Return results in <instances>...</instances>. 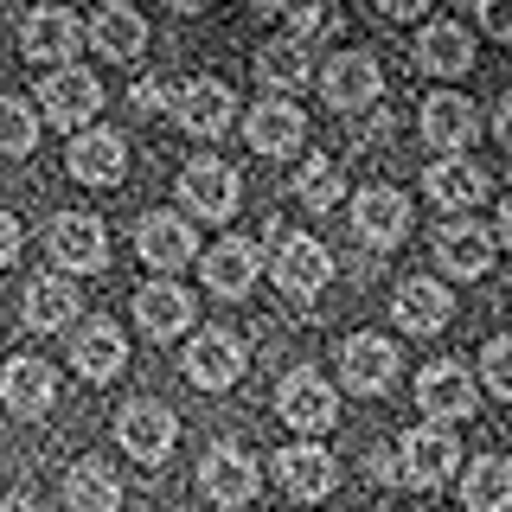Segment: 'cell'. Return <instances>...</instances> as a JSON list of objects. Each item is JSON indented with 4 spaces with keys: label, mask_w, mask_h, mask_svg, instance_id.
<instances>
[{
    "label": "cell",
    "mask_w": 512,
    "mask_h": 512,
    "mask_svg": "<svg viewBox=\"0 0 512 512\" xmlns=\"http://www.w3.org/2000/svg\"><path fill=\"white\" fill-rule=\"evenodd\" d=\"M39 141V116H32L26 96H0V160H20Z\"/></svg>",
    "instance_id": "obj_35"
},
{
    "label": "cell",
    "mask_w": 512,
    "mask_h": 512,
    "mask_svg": "<svg viewBox=\"0 0 512 512\" xmlns=\"http://www.w3.org/2000/svg\"><path fill=\"white\" fill-rule=\"evenodd\" d=\"M128 103H135L141 116H160V109H167V103H180V90H173L167 77H141V84L128 90Z\"/></svg>",
    "instance_id": "obj_38"
},
{
    "label": "cell",
    "mask_w": 512,
    "mask_h": 512,
    "mask_svg": "<svg viewBox=\"0 0 512 512\" xmlns=\"http://www.w3.org/2000/svg\"><path fill=\"white\" fill-rule=\"evenodd\" d=\"M352 231L372 250H397L410 237V199L397 186H365L352 192Z\"/></svg>",
    "instance_id": "obj_9"
},
{
    "label": "cell",
    "mask_w": 512,
    "mask_h": 512,
    "mask_svg": "<svg viewBox=\"0 0 512 512\" xmlns=\"http://www.w3.org/2000/svg\"><path fill=\"white\" fill-rule=\"evenodd\" d=\"M116 442L141 461V468H160V461L173 455V442H180V423H173L167 404L135 397V404H122V416H116Z\"/></svg>",
    "instance_id": "obj_4"
},
{
    "label": "cell",
    "mask_w": 512,
    "mask_h": 512,
    "mask_svg": "<svg viewBox=\"0 0 512 512\" xmlns=\"http://www.w3.org/2000/svg\"><path fill=\"white\" fill-rule=\"evenodd\" d=\"M378 13H384V20H410L416 0H378Z\"/></svg>",
    "instance_id": "obj_43"
},
{
    "label": "cell",
    "mask_w": 512,
    "mask_h": 512,
    "mask_svg": "<svg viewBox=\"0 0 512 512\" xmlns=\"http://www.w3.org/2000/svg\"><path fill=\"white\" fill-rule=\"evenodd\" d=\"M45 250L58 256L64 276H96V269L109 263V231H103V218H90V212H58L52 231H45Z\"/></svg>",
    "instance_id": "obj_5"
},
{
    "label": "cell",
    "mask_w": 512,
    "mask_h": 512,
    "mask_svg": "<svg viewBox=\"0 0 512 512\" xmlns=\"http://www.w3.org/2000/svg\"><path fill=\"white\" fill-rule=\"evenodd\" d=\"M461 500H468V512H512V461L480 455L461 480Z\"/></svg>",
    "instance_id": "obj_33"
},
{
    "label": "cell",
    "mask_w": 512,
    "mask_h": 512,
    "mask_svg": "<svg viewBox=\"0 0 512 512\" xmlns=\"http://www.w3.org/2000/svg\"><path fill=\"white\" fill-rule=\"evenodd\" d=\"M397 455H404V487H442V480L461 468V442H455V429H442V423L410 429V436L397 442Z\"/></svg>",
    "instance_id": "obj_15"
},
{
    "label": "cell",
    "mask_w": 512,
    "mask_h": 512,
    "mask_svg": "<svg viewBox=\"0 0 512 512\" xmlns=\"http://www.w3.org/2000/svg\"><path fill=\"white\" fill-rule=\"evenodd\" d=\"M493 135H500V148L512 154V96L500 103V116H493Z\"/></svg>",
    "instance_id": "obj_42"
},
{
    "label": "cell",
    "mask_w": 512,
    "mask_h": 512,
    "mask_svg": "<svg viewBox=\"0 0 512 512\" xmlns=\"http://www.w3.org/2000/svg\"><path fill=\"white\" fill-rule=\"evenodd\" d=\"M0 512H45L39 500H26V493H13V500H0Z\"/></svg>",
    "instance_id": "obj_44"
},
{
    "label": "cell",
    "mask_w": 512,
    "mask_h": 512,
    "mask_svg": "<svg viewBox=\"0 0 512 512\" xmlns=\"http://www.w3.org/2000/svg\"><path fill=\"white\" fill-rule=\"evenodd\" d=\"M173 192H180V205H186V224H192V218L224 224V218L237 212V199H244V180H237V173L224 167L218 154H199V160H186V167H180Z\"/></svg>",
    "instance_id": "obj_1"
},
{
    "label": "cell",
    "mask_w": 512,
    "mask_h": 512,
    "mask_svg": "<svg viewBox=\"0 0 512 512\" xmlns=\"http://www.w3.org/2000/svg\"><path fill=\"white\" fill-rule=\"evenodd\" d=\"M0 397H7L13 416H45L58 404V372L45 359H7V372H0Z\"/></svg>",
    "instance_id": "obj_27"
},
{
    "label": "cell",
    "mask_w": 512,
    "mask_h": 512,
    "mask_svg": "<svg viewBox=\"0 0 512 512\" xmlns=\"http://www.w3.org/2000/svg\"><path fill=\"white\" fill-rule=\"evenodd\" d=\"M269 269H276V288L288 301H314L320 288L333 282V256H327V244L320 237H308V231H282L276 237V256H269Z\"/></svg>",
    "instance_id": "obj_2"
},
{
    "label": "cell",
    "mask_w": 512,
    "mask_h": 512,
    "mask_svg": "<svg viewBox=\"0 0 512 512\" xmlns=\"http://www.w3.org/2000/svg\"><path fill=\"white\" fill-rule=\"evenodd\" d=\"M416 410H429V423H461V416L480 410V391L455 359H436L416 372Z\"/></svg>",
    "instance_id": "obj_13"
},
{
    "label": "cell",
    "mask_w": 512,
    "mask_h": 512,
    "mask_svg": "<svg viewBox=\"0 0 512 512\" xmlns=\"http://www.w3.org/2000/svg\"><path fill=\"white\" fill-rule=\"evenodd\" d=\"M384 90V71L372 52H333V64L320 71V96L333 103V116H352V109H372Z\"/></svg>",
    "instance_id": "obj_14"
},
{
    "label": "cell",
    "mask_w": 512,
    "mask_h": 512,
    "mask_svg": "<svg viewBox=\"0 0 512 512\" xmlns=\"http://www.w3.org/2000/svg\"><path fill=\"white\" fill-rule=\"evenodd\" d=\"M288 186H295V199L308 205V212H340V199H346V173H340L333 154H308Z\"/></svg>",
    "instance_id": "obj_32"
},
{
    "label": "cell",
    "mask_w": 512,
    "mask_h": 512,
    "mask_svg": "<svg viewBox=\"0 0 512 512\" xmlns=\"http://www.w3.org/2000/svg\"><path fill=\"white\" fill-rule=\"evenodd\" d=\"M199 487H205V500H212V506L237 512V506L256 500L263 474H256V461L237 442H212V448H205V461H199Z\"/></svg>",
    "instance_id": "obj_7"
},
{
    "label": "cell",
    "mask_w": 512,
    "mask_h": 512,
    "mask_svg": "<svg viewBox=\"0 0 512 512\" xmlns=\"http://www.w3.org/2000/svg\"><path fill=\"white\" fill-rule=\"evenodd\" d=\"M391 314H397V327H404V333H442L448 314H455V301H448L442 276H410V282H397Z\"/></svg>",
    "instance_id": "obj_23"
},
{
    "label": "cell",
    "mask_w": 512,
    "mask_h": 512,
    "mask_svg": "<svg viewBox=\"0 0 512 512\" xmlns=\"http://www.w3.org/2000/svg\"><path fill=\"white\" fill-rule=\"evenodd\" d=\"M480 384H487L500 404H512V333H493L480 346Z\"/></svg>",
    "instance_id": "obj_37"
},
{
    "label": "cell",
    "mask_w": 512,
    "mask_h": 512,
    "mask_svg": "<svg viewBox=\"0 0 512 512\" xmlns=\"http://www.w3.org/2000/svg\"><path fill=\"white\" fill-rule=\"evenodd\" d=\"M64 506H71V512H116V506H122V480H116V468L84 455L71 474H64Z\"/></svg>",
    "instance_id": "obj_31"
},
{
    "label": "cell",
    "mask_w": 512,
    "mask_h": 512,
    "mask_svg": "<svg viewBox=\"0 0 512 512\" xmlns=\"http://www.w3.org/2000/svg\"><path fill=\"white\" fill-rule=\"evenodd\" d=\"M372 480H391V487H404V455H397V448H372Z\"/></svg>",
    "instance_id": "obj_40"
},
{
    "label": "cell",
    "mask_w": 512,
    "mask_h": 512,
    "mask_svg": "<svg viewBox=\"0 0 512 512\" xmlns=\"http://www.w3.org/2000/svg\"><path fill=\"white\" fill-rule=\"evenodd\" d=\"M135 256L160 276H173V269H186L199 256V231L186 224V212H148L135 224Z\"/></svg>",
    "instance_id": "obj_10"
},
{
    "label": "cell",
    "mask_w": 512,
    "mask_h": 512,
    "mask_svg": "<svg viewBox=\"0 0 512 512\" xmlns=\"http://www.w3.org/2000/svg\"><path fill=\"white\" fill-rule=\"evenodd\" d=\"M436 256H442V276L474 282V276H487V263H493V231L474 224V218H455V224L436 231Z\"/></svg>",
    "instance_id": "obj_22"
},
{
    "label": "cell",
    "mask_w": 512,
    "mask_h": 512,
    "mask_svg": "<svg viewBox=\"0 0 512 512\" xmlns=\"http://www.w3.org/2000/svg\"><path fill=\"white\" fill-rule=\"evenodd\" d=\"M480 26L493 39H512V0H480Z\"/></svg>",
    "instance_id": "obj_39"
},
{
    "label": "cell",
    "mask_w": 512,
    "mask_h": 512,
    "mask_svg": "<svg viewBox=\"0 0 512 512\" xmlns=\"http://www.w3.org/2000/svg\"><path fill=\"white\" fill-rule=\"evenodd\" d=\"M327 32H340V13H327V7H295V13H282V45H295V52H308V45L327 39Z\"/></svg>",
    "instance_id": "obj_36"
},
{
    "label": "cell",
    "mask_w": 512,
    "mask_h": 512,
    "mask_svg": "<svg viewBox=\"0 0 512 512\" xmlns=\"http://www.w3.org/2000/svg\"><path fill=\"white\" fill-rule=\"evenodd\" d=\"M90 45L109 64H135L148 52V20H141L128 0H109V7H96V20H90Z\"/></svg>",
    "instance_id": "obj_24"
},
{
    "label": "cell",
    "mask_w": 512,
    "mask_h": 512,
    "mask_svg": "<svg viewBox=\"0 0 512 512\" xmlns=\"http://www.w3.org/2000/svg\"><path fill=\"white\" fill-rule=\"evenodd\" d=\"M474 64V39H468V26H455V20H429L423 32H416V71H429V77H461Z\"/></svg>",
    "instance_id": "obj_29"
},
{
    "label": "cell",
    "mask_w": 512,
    "mask_h": 512,
    "mask_svg": "<svg viewBox=\"0 0 512 512\" xmlns=\"http://www.w3.org/2000/svg\"><path fill=\"white\" fill-rule=\"evenodd\" d=\"M340 384L352 397H384L397 384V346L384 333H352L340 346Z\"/></svg>",
    "instance_id": "obj_11"
},
{
    "label": "cell",
    "mask_w": 512,
    "mask_h": 512,
    "mask_svg": "<svg viewBox=\"0 0 512 512\" xmlns=\"http://www.w3.org/2000/svg\"><path fill=\"white\" fill-rule=\"evenodd\" d=\"M77 288H71V276H32L26 282V301H20V320L32 333H64L77 320Z\"/></svg>",
    "instance_id": "obj_28"
},
{
    "label": "cell",
    "mask_w": 512,
    "mask_h": 512,
    "mask_svg": "<svg viewBox=\"0 0 512 512\" xmlns=\"http://www.w3.org/2000/svg\"><path fill=\"white\" fill-rule=\"evenodd\" d=\"M244 135H250L256 154H276V160H282V154H295L301 141H308V116H301L295 103H282V96H269V103L250 109Z\"/></svg>",
    "instance_id": "obj_26"
},
{
    "label": "cell",
    "mask_w": 512,
    "mask_h": 512,
    "mask_svg": "<svg viewBox=\"0 0 512 512\" xmlns=\"http://www.w3.org/2000/svg\"><path fill=\"white\" fill-rule=\"evenodd\" d=\"M13 256H20V218H13V212H0V269H7Z\"/></svg>",
    "instance_id": "obj_41"
},
{
    "label": "cell",
    "mask_w": 512,
    "mask_h": 512,
    "mask_svg": "<svg viewBox=\"0 0 512 512\" xmlns=\"http://www.w3.org/2000/svg\"><path fill=\"white\" fill-rule=\"evenodd\" d=\"M276 416L288 429H301V436H327V429L340 423V391L320 372H288L276 384Z\"/></svg>",
    "instance_id": "obj_3"
},
{
    "label": "cell",
    "mask_w": 512,
    "mask_h": 512,
    "mask_svg": "<svg viewBox=\"0 0 512 512\" xmlns=\"http://www.w3.org/2000/svg\"><path fill=\"white\" fill-rule=\"evenodd\" d=\"M500 244L512 250V192H506V205H500Z\"/></svg>",
    "instance_id": "obj_45"
},
{
    "label": "cell",
    "mask_w": 512,
    "mask_h": 512,
    "mask_svg": "<svg viewBox=\"0 0 512 512\" xmlns=\"http://www.w3.org/2000/svg\"><path fill=\"white\" fill-rule=\"evenodd\" d=\"M39 109L52 128H71V135H84V122L103 109V84L84 71V64H64V71H52L39 84Z\"/></svg>",
    "instance_id": "obj_6"
},
{
    "label": "cell",
    "mask_w": 512,
    "mask_h": 512,
    "mask_svg": "<svg viewBox=\"0 0 512 512\" xmlns=\"http://www.w3.org/2000/svg\"><path fill=\"white\" fill-rule=\"evenodd\" d=\"M173 116H180L186 135L212 141V135H224V128L237 122V96H231V84H218V77H192L180 90V103H173Z\"/></svg>",
    "instance_id": "obj_18"
},
{
    "label": "cell",
    "mask_w": 512,
    "mask_h": 512,
    "mask_svg": "<svg viewBox=\"0 0 512 512\" xmlns=\"http://www.w3.org/2000/svg\"><path fill=\"white\" fill-rule=\"evenodd\" d=\"M244 365H250V352L231 327H205L199 340L186 346V378L199 384V391H231V384L244 378Z\"/></svg>",
    "instance_id": "obj_12"
},
{
    "label": "cell",
    "mask_w": 512,
    "mask_h": 512,
    "mask_svg": "<svg viewBox=\"0 0 512 512\" xmlns=\"http://www.w3.org/2000/svg\"><path fill=\"white\" fill-rule=\"evenodd\" d=\"M416 128H423V141L442 160H455L480 135V109H474V96H461V90H436V96H423V116H416Z\"/></svg>",
    "instance_id": "obj_8"
},
{
    "label": "cell",
    "mask_w": 512,
    "mask_h": 512,
    "mask_svg": "<svg viewBox=\"0 0 512 512\" xmlns=\"http://www.w3.org/2000/svg\"><path fill=\"white\" fill-rule=\"evenodd\" d=\"M276 487L288 500H327V493L340 487V461L320 442H288L276 455Z\"/></svg>",
    "instance_id": "obj_16"
},
{
    "label": "cell",
    "mask_w": 512,
    "mask_h": 512,
    "mask_svg": "<svg viewBox=\"0 0 512 512\" xmlns=\"http://www.w3.org/2000/svg\"><path fill=\"white\" fill-rule=\"evenodd\" d=\"M192 314H199V301H192L180 282H167V276L135 288V320H141L148 340H180V333L192 327Z\"/></svg>",
    "instance_id": "obj_19"
},
{
    "label": "cell",
    "mask_w": 512,
    "mask_h": 512,
    "mask_svg": "<svg viewBox=\"0 0 512 512\" xmlns=\"http://www.w3.org/2000/svg\"><path fill=\"white\" fill-rule=\"evenodd\" d=\"M423 192H429L436 205H448V212H468V205L487 199V173H480L474 160L455 154V160H436V167L423 173Z\"/></svg>",
    "instance_id": "obj_30"
},
{
    "label": "cell",
    "mask_w": 512,
    "mask_h": 512,
    "mask_svg": "<svg viewBox=\"0 0 512 512\" xmlns=\"http://www.w3.org/2000/svg\"><path fill=\"white\" fill-rule=\"evenodd\" d=\"M71 365H77V378H90V384L116 378L128 365V340H122L116 320H84V327L71 333Z\"/></svg>",
    "instance_id": "obj_21"
},
{
    "label": "cell",
    "mask_w": 512,
    "mask_h": 512,
    "mask_svg": "<svg viewBox=\"0 0 512 512\" xmlns=\"http://www.w3.org/2000/svg\"><path fill=\"white\" fill-rule=\"evenodd\" d=\"M64 167H71V180H84V186H116L128 173V148H122L116 128H84V135H71Z\"/></svg>",
    "instance_id": "obj_20"
},
{
    "label": "cell",
    "mask_w": 512,
    "mask_h": 512,
    "mask_svg": "<svg viewBox=\"0 0 512 512\" xmlns=\"http://www.w3.org/2000/svg\"><path fill=\"white\" fill-rule=\"evenodd\" d=\"M84 45V20H77L71 7H39V13H26V26H20V52L32 64H71V52Z\"/></svg>",
    "instance_id": "obj_17"
},
{
    "label": "cell",
    "mask_w": 512,
    "mask_h": 512,
    "mask_svg": "<svg viewBox=\"0 0 512 512\" xmlns=\"http://www.w3.org/2000/svg\"><path fill=\"white\" fill-rule=\"evenodd\" d=\"M205 282H212V295H250L256 276H263V250L250 244V237H224V244H212L199 256Z\"/></svg>",
    "instance_id": "obj_25"
},
{
    "label": "cell",
    "mask_w": 512,
    "mask_h": 512,
    "mask_svg": "<svg viewBox=\"0 0 512 512\" xmlns=\"http://www.w3.org/2000/svg\"><path fill=\"white\" fill-rule=\"evenodd\" d=\"M256 77H263V90L269 96H295L301 84H308V52H295V45H282V39H269L263 52H256Z\"/></svg>",
    "instance_id": "obj_34"
}]
</instances>
